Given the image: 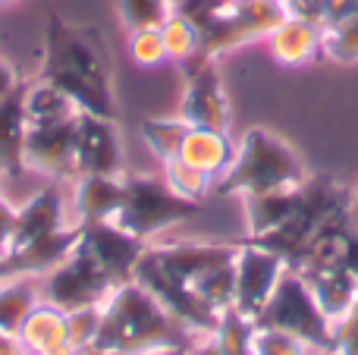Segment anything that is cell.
Listing matches in <instances>:
<instances>
[{
  "instance_id": "obj_1",
  "label": "cell",
  "mask_w": 358,
  "mask_h": 355,
  "mask_svg": "<svg viewBox=\"0 0 358 355\" xmlns=\"http://www.w3.org/2000/svg\"><path fill=\"white\" fill-rule=\"evenodd\" d=\"M38 79L63 88L79 104V110L117 119L113 60L107 50V38L94 25L66 22L57 13H48Z\"/></svg>"
},
{
  "instance_id": "obj_2",
  "label": "cell",
  "mask_w": 358,
  "mask_h": 355,
  "mask_svg": "<svg viewBox=\"0 0 358 355\" xmlns=\"http://www.w3.org/2000/svg\"><path fill=\"white\" fill-rule=\"evenodd\" d=\"M195 333L176 321L138 280H123L101 302V327L92 349H107L120 355H136L157 346H185L189 349Z\"/></svg>"
},
{
  "instance_id": "obj_3",
  "label": "cell",
  "mask_w": 358,
  "mask_h": 355,
  "mask_svg": "<svg viewBox=\"0 0 358 355\" xmlns=\"http://www.w3.org/2000/svg\"><path fill=\"white\" fill-rule=\"evenodd\" d=\"M302 157L296 154L286 138H280L277 132L255 126L236 145V154L229 161V167L214 180L210 195H264V192H280V189H296L308 180Z\"/></svg>"
},
{
  "instance_id": "obj_4",
  "label": "cell",
  "mask_w": 358,
  "mask_h": 355,
  "mask_svg": "<svg viewBox=\"0 0 358 355\" xmlns=\"http://www.w3.org/2000/svg\"><path fill=\"white\" fill-rule=\"evenodd\" d=\"M201 31L198 57L220 60L227 50L267 38L286 19L283 0H189L179 6Z\"/></svg>"
},
{
  "instance_id": "obj_5",
  "label": "cell",
  "mask_w": 358,
  "mask_h": 355,
  "mask_svg": "<svg viewBox=\"0 0 358 355\" xmlns=\"http://www.w3.org/2000/svg\"><path fill=\"white\" fill-rule=\"evenodd\" d=\"M123 180H126V198L123 208L117 211V217H113V224L123 226L132 236L145 239V242H151L167 226L195 217L201 211L198 201L179 198L173 189L164 182V176L123 173Z\"/></svg>"
},
{
  "instance_id": "obj_6",
  "label": "cell",
  "mask_w": 358,
  "mask_h": 355,
  "mask_svg": "<svg viewBox=\"0 0 358 355\" xmlns=\"http://www.w3.org/2000/svg\"><path fill=\"white\" fill-rule=\"evenodd\" d=\"M255 324L289 333V337L302 340L308 349H334V331H336L334 321L321 312L308 283L296 270H286L280 277L271 302L264 305V312H261V318Z\"/></svg>"
},
{
  "instance_id": "obj_7",
  "label": "cell",
  "mask_w": 358,
  "mask_h": 355,
  "mask_svg": "<svg viewBox=\"0 0 358 355\" xmlns=\"http://www.w3.org/2000/svg\"><path fill=\"white\" fill-rule=\"evenodd\" d=\"M117 287L107 270H101L85 252L76 245V252L60 261L50 274L38 277V293L44 302L63 308V312H76L85 305H101L110 296V289Z\"/></svg>"
},
{
  "instance_id": "obj_8",
  "label": "cell",
  "mask_w": 358,
  "mask_h": 355,
  "mask_svg": "<svg viewBox=\"0 0 358 355\" xmlns=\"http://www.w3.org/2000/svg\"><path fill=\"white\" fill-rule=\"evenodd\" d=\"M286 270H289L286 261L280 255H273L271 249H264V245H258V242H248V239L236 242L233 308L239 314H245V318L258 321Z\"/></svg>"
},
{
  "instance_id": "obj_9",
  "label": "cell",
  "mask_w": 358,
  "mask_h": 355,
  "mask_svg": "<svg viewBox=\"0 0 358 355\" xmlns=\"http://www.w3.org/2000/svg\"><path fill=\"white\" fill-rule=\"evenodd\" d=\"M233 258H236V245L185 239V242H170V245H148L145 255L138 258V264L173 283L192 287L201 274L220 268V264H229Z\"/></svg>"
},
{
  "instance_id": "obj_10",
  "label": "cell",
  "mask_w": 358,
  "mask_h": 355,
  "mask_svg": "<svg viewBox=\"0 0 358 355\" xmlns=\"http://www.w3.org/2000/svg\"><path fill=\"white\" fill-rule=\"evenodd\" d=\"M185 66V88L182 101H179V117L189 126H201V129H229V101L223 92V79L217 60H195L182 63Z\"/></svg>"
},
{
  "instance_id": "obj_11",
  "label": "cell",
  "mask_w": 358,
  "mask_h": 355,
  "mask_svg": "<svg viewBox=\"0 0 358 355\" xmlns=\"http://www.w3.org/2000/svg\"><path fill=\"white\" fill-rule=\"evenodd\" d=\"M25 170L48 176L54 182L76 180V119L66 123H41L25 129L22 148Z\"/></svg>"
},
{
  "instance_id": "obj_12",
  "label": "cell",
  "mask_w": 358,
  "mask_h": 355,
  "mask_svg": "<svg viewBox=\"0 0 358 355\" xmlns=\"http://www.w3.org/2000/svg\"><path fill=\"white\" fill-rule=\"evenodd\" d=\"M79 249L101 270H107L117 283H123V280H132V270H136L138 258L145 255L148 242L126 233L113 220H94V224H82Z\"/></svg>"
},
{
  "instance_id": "obj_13",
  "label": "cell",
  "mask_w": 358,
  "mask_h": 355,
  "mask_svg": "<svg viewBox=\"0 0 358 355\" xmlns=\"http://www.w3.org/2000/svg\"><path fill=\"white\" fill-rule=\"evenodd\" d=\"M123 173V142L117 119L79 110L76 117V176Z\"/></svg>"
},
{
  "instance_id": "obj_14",
  "label": "cell",
  "mask_w": 358,
  "mask_h": 355,
  "mask_svg": "<svg viewBox=\"0 0 358 355\" xmlns=\"http://www.w3.org/2000/svg\"><path fill=\"white\" fill-rule=\"evenodd\" d=\"M132 280L142 283V287L148 289V293L155 296V299L161 302V305L167 308V312L173 314L176 321H182V324L189 327L195 337H210V333H214L220 314L210 312V308L204 305V302L198 299V296L192 293L189 287L167 280V277H161V274H155V270L142 268V264H136V270H132Z\"/></svg>"
},
{
  "instance_id": "obj_15",
  "label": "cell",
  "mask_w": 358,
  "mask_h": 355,
  "mask_svg": "<svg viewBox=\"0 0 358 355\" xmlns=\"http://www.w3.org/2000/svg\"><path fill=\"white\" fill-rule=\"evenodd\" d=\"M69 224H76V220H69L60 189L48 186V189L31 195L25 205L16 208V220H13V233H10V242H6V252L31 245V242H38V239L50 236V233L63 230V226H69Z\"/></svg>"
},
{
  "instance_id": "obj_16",
  "label": "cell",
  "mask_w": 358,
  "mask_h": 355,
  "mask_svg": "<svg viewBox=\"0 0 358 355\" xmlns=\"http://www.w3.org/2000/svg\"><path fill=\"white\" fill-rule=\"evenodd\" d=\"M79 233H82V224H69V226H63V230L50 233V236L38 239V242L6 252L10 277H44V274H50L57 264L66 261V258L76 252V245H79Z\"/></svg>"
},
{
  "instance_id": "obj_17",
  "label": "cell",
  "mask_w": 358,
  "mask_h": 355,
  "mask_svg": "<svg viewBox=\"0 0 358 355\" xmlns=\"http://www.w3.org/2000/svg\"><path fill=\"white\" fill-rule=\"evenodd\" d=\"M126 173V170H123ZM117 176H76L73 180V214L76 224H94V220H113L123 208L126 180Z\"/></svg>"
},
{
  "instance_id": "obj_18",
  "label": "cell",
  "mask_w": 358,
  "mask_h": 355,
  "mask_svg": "<svg viewBox=\"0 0 358 355\" xmlns=\"http://www.w3.org/2000/svg\"><path fill=\"white\" fill-rule=\"evenodd\" d=\"M25 82L10 92L6 98H0V180H22L29 170L22 161L25 148Z\"/></svg>"
},
{
  "instance_id": "obj_19",
  "label": "cell",
  "mask_w": 358,
  "mask_h": 355,
  "mask_svg": "<svg viewBox=\"0 0 358 355\" xmlns=\"http://www.w3.org/2000/svg\"><path fill=\"white\" fill-rule=\"evenodd\" d=\"M321 41H324L321 22L296 19V16H286L283 22L267 35L273 60L283 63V66H305V63H311L315 57H321Z\"/></svg>"
},
{
  "instance_id": "obj_20",
  "label": "cell",
  "mask_w": 358,
  "mask_h": 355,
  "mask_svg": "<svg viewBox=\"0 0 358 355\" xmlns=\"http://www.w3.org/2000/svg\"><path fill=\"white\" fill-rule=\"evenodd\" d=\"M299 277L308 283L315 302L321 305V312L334 321V327L340 324L355 302L358 277L346 268H315V270H302Z\"/></svg>"
},
{
  "instance_id": "obj_21",
  "label": "cell",
  "mask_w": 358,
  "mask_h": 355,
  "mask_svg": "<svg viewBox=\"0 0 358 355\" xmlns=\"http://www.w3.org/2000/svg\"><path fill=\"white\" fill-rule=\"evenodd\" d=\"M16 337L29 355H44V352L57 349V346H66L69 343L66 312L41 299L29 314H25V321L19 324Z\"/></svg>"
},
{
  "instance_id": "obj_22",
  "label": "cell",
  "mask_w": 358,
  "mask_h": 355,
  "mask_svg": "<svg viewBox=\"0 0 358 355\" xmlns=\"http://www.w3.org/2000/svg\"><path fill=\"white\" fill-rule=\"evenodd\" d=\"M233 154H236V145L229 142L227 132L201 129V126H189L185 142H182V151H179V157H182L185 164L204 170V173L214 176V180L229 167Z\"/></svg>"
},
{
  "instance_id": "obj_23",
  "label": "cell",
  "mask_w": 358,
  "mask_h": 355,
  "mask_svg": "<svg viewBox=\"0 0 358 355\" xmlns=\"http://www.w3.org/2000/svg\"><path fill=\"white\" fill-rule=\"evenodd\" d=\"M242 205H245V226H248L245 236H261V233H271L277 226H283L286 220L296 217L299 186L264 195H248V198H242Z\"/></svg>"
},
{
  "instance_id": "obj_24",
  "label": "cell",
  "mask_w": 358,
  "mask_h": 355,
  "mask_svg": "<svg viewBox=\"0 0 358 355\" xmlns=\"http://www.w3.org/2000/svg\"><path fill=\"white\" fill-rule=\"evenodd\" d=\"M76 117H79V104L54 82L35 79L31 85H25V119H29V126L66 123Z\"/></svg>"
},
{
  "instance_id": "obj_25",
  "label": "cell",
  "mask_w": 358,
  "mask_h": 355,
  "mask_svg": "<svg viewBox=\"0 0 358 355\" xmlns=\"http://www.w3.org/2000/svg\"><path fill=\"white\" fill-rule=\"evenodd\" d=\"M41 302L38 277H6L0 280V331L16 333L25 314Z\"/></svg>"
},
{
  "instance_id": "obj_26",
  "label": "cell",
  "mask_w": 358,
  "mask_h": 355,
  "mask_svg": "<svg viewBox=\"0 0 358 355\" xmlns=\"http://www.w3.org/2000/svg\"><path fill=\"white\" fill-rule=\"evenodd\" d=\"M185 132H189V123L182 117H170V119H145L138 126V136L142 142L148 145V151L157 157L161 164L173 161L182 151V142H185Z\"/></svg>"
},
{
  "instance_id": "obj_27",
  "label": "cell",
  "mask_w": 358,
  "mask_h": 355,
  "mask_svg": "<svg viewBox=\"0 0 358 355\" xmlns=\"http://www.w3.org/2000/svg\"><path fill=\"white\" fill-rule=\"evenodd\" d=\"M161 38H164V48H167V60H176V63L195 60L198 48H201V31L192 22V16H185L182 10H170V16L161 25Z\"/></svg>"
},
{
  "instance_id": "obj_28",
  "label": "cell",
  "mask_w": 358,
  "mask_h": 355,
  "mask_svg": "<svg viewBox=\"0 0 358 355\" xmlns=\"http://www.w3.org/2000/svg\"><path fill=\"white\" fill-rule=\"evenodd\" d=\"M252 333H255V321L239 314L236 308H229L217 321L210 343L217 346L220 355H252Z\"/></svg>"
},
{
  "instance_id": "obj_29",
  "label": "cell",
  "mask_w": 358,
  "mask_h": 355,
  "mask_svg": "<svg viewBox=\"0 0 358 355\" xmlns=\"http://www.w3.org/2000/svg\"><path fill=\"white\" fill-rule=\"evenodd\" d=\"M164 182L173 189L179 198L198 201V205H201L210 195V189H214V176H208L204 170L185 164L182 157H173V161L164 164Z\"/></svg>"
},
{
  "instance_id": "obj_30",
  "label": "cell",
  "mask_w": 358,
  "mask_h": 355,
  "mask_svg": "<svg viewBox=\"0 0 358 355\" xmlns=\"http://www.w3.org/2000/svg\"><path fill=\"white\" fill-rule=\"evenodd\" d=\"M192 293L204 302L214 314H223L233 308V261L220 264V268L201 274L195 283H192Z\"/></svg>"
},
{
  "instance_id": "obj_31",
  "label": "cell",
  "mask_w": 358,
  "mask_h": 355,
  "mask_svg": "<svg viewBox=\"0 0 358 355\" xmlns=\"http://www.w3.org/2000/svg\"><path fill=\"white\" fill-rule=\"evenodd\" d=\"M321 57L340 63V66H352V63H358V10L352 16L343 19V22L324 29Z\"/></svg>"
},
{
  "instance_id": "obj_32",
  "label": "cell",
  "mask_w": 358,
  "mask_h": 355,
  "mask_svg": "<svg viewBox=\"0 0 358 355\" xmlns=\"http://www.w3.org/2000/svg\"><path fill=\"white\" fill-rule=\"evenodd\" d=\"M117 13L129 31L136 29H161L170 16V6L164 0H117Z\"/></svg>"
},
{
  "instance_id": "obj_33",
  "label": "cell",
  "mask_w": 358,
  "mask_h": 355,
  "mask_svg": "<svg viewBox=\"0 0 358 355\" xmlns=\"http://www.w3.org/2000/svg\"><path fill=\"white\" fill-rule=\"evenodd\" d=\"M311 349L302 340L289 337L283 331H273V327L255 324L252 333V355H308Z\"/></svg>"
},
{
  "instance_id": "obj_34",
  "label": "cell",
  "mask_w": 358,
  "mask_h": 355,
  "mask_svg": "<svg viewBox=\"0 0 358 355\" xmlns=\"http://www.w3.org/2000/svg\"><path fill=\"white\" fill-rule=\"evenodd\" d=\"M129 57L145 69H155L167 63V48H164L161 29H136L129 31Z\"/></svg>"
},
{
  "instance_id": "obj_35",
  "label": "cell",
  "mask_w": 358,
  "mask_h": 355,
  "mask_svg": "<svg viewBox=\"0 0 358 355\" xmlns=\"http://www.w3.org/2000/svg\"><path fill=\"white\" fill-rule=\"evenodd\" d=\"M66 324H69V346L79 352L92 349L101 327V305H85L76 308V312H66Z\"/></svg>"
},
{
  "instance_id": "obj_36",
  "label": "cell",
  "mask_w": 358,
  "mask_h": 355,
  "mask_svg": "<svg viewBox=\"0 0 358 355\" xmlns=\"http://www.w3.org/2000/svg\"><path fill=\"white\" fill-rule=\"evenodd\" d=\"M358 10V0H324L321 6V29H330V25L343 22L346 16H352Z\"/></svg>"
},
{
  "instance_id": "obj_37",
  "label": "cell",
  "mask_w": 358,
  "mask_h": 355,
  "mask_svg": "<svg viewBox=\"0 0 358 355\" xmlns=\"http://www.w3.org/2000/svg\"><path fill=\"white\" fill-rule=\"evenodd\" d=\"M283 6H286V16L321 22V6H324V0H283Z\"/></svg>"
},
{
  "instance_id": "obj_38",
  "label": "cell",
  "mask_w": 358,
  "mask_h": 355,
  "mask_svg": "<svg viewBox=\"0 0 358 355\" xmlns=\"http://www.w3.org/2000/svg\"><path fill=\"white\" fill-rule=\"evenodd\" d=\"M19 85H22V82H19L16 69H13L10 63H6L3 57H0V98H6L10 92H16Z\"/></svg>"
},
{
  "instance_id": "obj_39",
  "label": "cell",
  "mask_w": 358,
  "mask_h": 355,
  "mask_svg": "<svg viewBox=\"0 0 358 355\" xmlns=\"http://www.w3.org/2000/svg\"><path fill=\"white\" fill-rule=\"evenodd\" d=\"M0 355H29V352H25V346L19 343L16 333L0 331Z\"/></svg>"
},
{
  "instance_id": "obj_40",
  "label": "cell",
  "mask_w": 358,
  "mask_h": 355,
  "mask_svg": "<svg viewBox=\"0 0 358 355\" xmlns=\"http://www.w3.org/2000/svg\"><path fill=\"white\" fill-rule=\"evenodd\" d=\"M185 355H220V352H217V346L210 343V337H201V340H195V343L189 346V352Z\"/></svg>"
},
{
  "instance_id": "obj_41",
  "label": "cell",
  "mask_w": 358,
  "mask_h": 355,
  "mask_svg": "<svg viewBox=\"0 0 358 355\" xmlns=\"http://www.w3.org/2000/svg\"><path fill=\"white\" fill-rule=\"evenodd\" d=\"M336 327H349V331H358V293H355L352 308H349V312H346V318H343Z\"/></svg>"
},
{
  "instance_id": "obj_42",
  "label": "cell",
  "mask_w": 358,
  "mask_h": 355,
  "mask_svg": "<svg viewBox=\"0 0 358 355\" xmlns=\"http://www.w3.org/2000/svg\"><path fill=\"white\" fill-rule=\"evenodd\" d=\"M185 352H189L185 346H157V349H145L136 355H185Z\"/></svg>"
},
{
  "instance_id": "obj_43",
  "label": "cell",
  "mask_w": 358,
  "mask_h": 355,
  "mask_svg": "<svg viewBox=\"0 0 358 355\" xmlns=\"http://www.w3.org/2000/svg\"><path fill=\"white\" fill-rule=\"evenodd\" d=\"M44 355H79V349H73V346H57V349H50V352H44Z\"/></svg>"
},
{
  "instance_id": "obj_44",
  "label": "cell",
  "mask_w": 358,
  "mask_h": 355,
  "mask_svg": "<svg viewBox=\"0 0 358 355\" xmlns=\"http://www.w3.org/2000/svg\"><path fill=\"white\" fill-rule=\"evenodd\" d=\"M6 277H10V268H6V255L0 258V280H6Z\"/></svg>"
},
{
  "instance_id": "obj_45",
  "label": "cell",
  "mask_w": 358,
  "mask_h": 355,
  "mask_svg": "<svg viewBox=\"0 0 358 355\" xmlns=\"http://www.w3.org/2000/svg\"><path fill=\"white\" fill-rule=\"evenodd\" d=\"M79 355H120V352H107V349H85V352H79Z\"/></svg>"
},
{
  "instance_id": "obj_46",
  "label": "cell",
  "mask_w": 358,
  "mask_h": 355,
  "mask_svg": "<svg viewBox=\"0 0 358 355\" xmlns=\"http://www.w3.org/2000/svg\"><path fill=\"white\" fill-rule=\"evenodd\" d=\"M164 3H167L170 10H179V6H185V3H189V0H164Z\"/></svg>"
},
{
  "instance_id": "obj_47",
  "label": "cell",
  "mask_w": 358,
  "mask_h": 355,
  "mask_svg": "<svg viewBox=\"0 0 358 355\" xmlns=\"http://www.w3.org/2000/svg\"><path fill=\"white\" fill-rule=\"evenodd\" d=\"M308 355H334V352H330V349H311Z\"/></svg>"
},
{
  "instance_id": "obj_48",
  "label": "cell",
  "mask_w": 358,
  "mask_h": 355,
  "mask_svg": "<svg viewBox=\"0 0 358 355\" xmlns=\"http://www.w3.org/2000/svg\"><path fill=\"white\" fill-rule=\"evenodd\" d=\"M352 201L358 205V182H355V189H352Z\"/></svg>"
},
{
  "instance_id": "obj_49",
  "label": "cell",
  "mask_w": 358,
  "mask_h": 355,
  "mask_svg": "<svg viewBox=\"0 0 358 355\" xmlns=\"http://www.w3.org/2000/svg\"><path fill=\"white\" fill-rule=\"evenodd\" d=\"M6 255V249H3V245H0V258H3Z\"/></svg>"
},
{
  "instance_id": "obj_50",
  "label": "cell",
  "mask_w": 358,
  "mask_h": 355,
  "mask_svg": "<svg viewBox=\"0 0 358 355\" xmlns=\"http://www.w3.org/2000/svg\"><path fill=\"white\" fill-rule=\"evenodd\" d=\"M0 3H13V0H0Z\"/></svg>"
}]
</instances>
